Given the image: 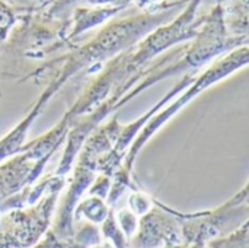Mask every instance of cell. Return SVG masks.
<instances>
[{
  "mask_svg": "<svg viewBox=\"0 0 249 248\" xmlns=\"http://www.w3.org/2000/svg\"><path fill=\"white\" fill-rule=\"evenodd\" d=\"M139 6H144V4H152L155 1H160V0H136Z\"/></svg>",
  "mask_w": 249,
  "mask_h": 248,
  "instance_id": "277c9868",
  "label": "cell"
},
{
  "mask_svg": "<svg viewBox=\"0 0 249 248\" xmlns=\"http://www.w3.org/2000/svg\"><path fill=\"white\" fill-rule=\"evenodd\" d=\"M123 9L111 7V6H99V7H79L74 10V23L69 34V39L80 35L82 32L104 23L107 19L115 16Z\"/></svg>",
  "mask_w": 249,
  "mask_h": 248,
  "instance_id": "7a4b0ae2",
  "label": "cell"
},
{
  "mask_svg": "<svg viewBox=\"0 0 249 248\" xmlns=\"http://www.w3.org/2000/svg\"><path fill=\"white\" fill-rule=\"evenodd\" d=\"M247 61H248V47L244 45V47H241V48H235L228 57H225V58L220 60L216 66H213L209 72H206V75L200 79V82L193 88V91H190L182 99H179L177 104L171 105L165 113H162L158 118H155V121H152V123L149 124V127L146 129V132L137 139L134 152L143 145L144 140H147V139L152 136V133H155V130H156L158 127H160L169 117H172V115H174V114H175V113H177V111L190 99V98H193V95L198 94L201 88L204 89V88H207L210 83L216 82L217 79H222V77H225L226 75L232 73L235 69H239L241 66H245Z\"/></svg>",
  "mask_w": 249,
  "mask_h": 248,
  "instance_id": "6da1fadb",
  "label": "cell"
},
{
  "mask_svg": "<svg viewBox=\"0 0 249 248\" xmlns=\"http://www.w3.org/2000/svg\"><path fill=\"white\" fill-rule=\"evenodd\" d=\"M16 23V15L10 6L4 3V0H0V42L4 41Z\"/></svg>",
  "mask_w": 249,
  "mask_h": 248,
  "instance_id": "3957f363",
  "label": "cell"
}]
</instances>
